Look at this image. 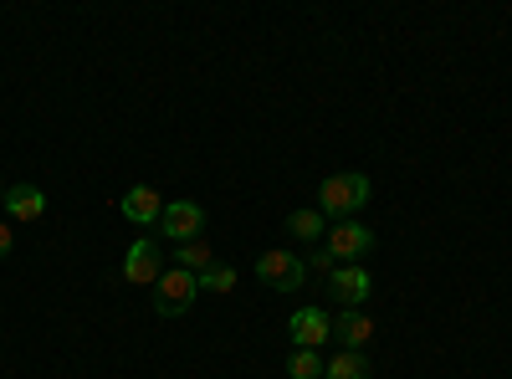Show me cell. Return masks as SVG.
Returning a JSON list of instances; mask_svg holds the SVG:
<instances>
[{
	"label": "cell",
	"instance_id": "18",
	"mask_svg": "<svg viewBox=\"0 0 512 379\" xmlns=\"http://www.w3.org/2000/svg\"><path fill=\"white\" fill-rule=\"evenodd\" d=\"M0 210H6V185H0Z\"/></svg>",
	"mask_w": 512,
	"mask_h": 379
},
{
	"label": "cell",
	"instance_id": "3",
	"mask_svg": "<svg viewBox=\"0 0 512 379\" xmlns=\"http://www.w3.org/2000/svg\"><path fill=\"white\" fill-rule=\"evenodd\" d=\"M200 292V277H190L185 267H164L159 282H154V313L159 318H180Z\"/></svg>",
	"mask_w": 512,
	"mask_h": 379
},
{
	"label": "cell",
	"instance_id": "10",
	"mask_svg": "<svg viewBox=\"0 0 512 379\" xmlns=\"http://www.w3.org/2000/svg\"><path fill=\"white\" fill-rule=\"evenodd\" d=\"M374 333H379V323L364 318V313H338V323H333L338 349H354V354H364V349L374 344Z\"/></svg>",
	"mask_w": 512,
	"mask_h": 379
},
{
	"label": "cell",
	"instance_id": "1",
	"mask_svg": "<svg viewBox=\"0 0 512 379\" xmlns=\"http://www.w3.org/2000/svg\"><path fill=\"white\" fill-rule=\"evenodd\" d=\"M359 205H369V175H328L318 185L323 221H354Z\"/></svg>",
	"mask_w": 512,
	"mask_h": 379
},
{
	"label": "cell",
	"instance_id": "16",
	"mask_svg": "<svg viewBox=\"0 0 512 379\" xmlns=\"http://www.w3.org/2000/svg\"><path fill=\"white\" fill-rule=\"evenodd\" d=\"M200 287H205V292H231V287H236V267H226V262L205 267V272H200Z\"/></svg>",
	"mask_w": 512,
	"mask_h": 379
},
{
	"label": "cell",
	"instance_id": "8",
	"mask_svg": "<svg viewBox=\"0 0 512 379\" xmlns=\"http://www.w3.org/2000/svg\"><path fill=\"white\" fill-rule=\"evenodd\" d=\"M287 333H292V349H323L333 339V318L323 308H297L287 318Z\"/></svg>",
	"mask_w": 512,
	"mask_h": 379
},
{
	"label": "cell",
	"instance_id": "7",
	"mask_svg": "<svg viewBox=\"0 0 512 379\" xmlns=\"http://www.w3.org/2000/svg\"><path fill=\"white\" fill-rule=\"evenodd\" d=\"M159 272H164V262H159V241H134L123 251V282L128 287H154L159 282Z\"/></svg>",
	"mask_w": 512,
	"mask_h": 379
},
{
	"label": "cell",
	"instance_id": "12",
	"mask_svg": "<svg viewBox=\"0 0 512 379\" xmlns=\"http://www.w3.org/2000/svg\"><path fill=\"white\" fill-rule=\"evenodd\" d=\"M323 231H328V221H323L318 205L292 210V216H287V236H292V241H323Z\"/></svg>",
	"mask_w": 512,
	"mask_h": 379
},
{
	"label": "cell",
	"instance_id": "9",
	"mask_svg": "<svg viewBox=\"0 0 512 379\" xmlns=\"http://www.w3.org/2000/svg\"><path fill=\"white\" fill-rule=\"evenodd\" d=\"M164 195L154 190V185H128L123 195H118V210H123V221H134V226H159V216H164Z\"/></svg>",
	"mask_w": 512,
	"mask_h": 379
},
{
	"label": "cell",
	"instance_id": "17",
	"mask_svg": "<svg viewBox=\"0 0 512 379\" xmlns=\"http://www.w3.org/2000/svg\"><path fill=\"white\" fill-rule=\"evenodd\" d=\"M11 246H16V236H11V221H0V262L11 257Z\"/></svg>",
	"mask_w": 512,
	"mask_h": 379
},
{
	"label": "cell",
	"instance_id": "14",
	"mask_svg": "<svg viewBox=\"0 0 512 379\" xmlns=\"http://www.w3.org/2000/svg\"><path fill=\"white\" fill-rule=\"evenodd\" d=\"M175 267H185L190 277H200L205 267H216V251H210L205 241H185V246H175Z\"/></svg>",
	"mask_w": 512,
	"mask_h": 379
},
{
	"label": "cell",
	"instance_id": "13",
	"mask_svg": "<svg viewBox=\"0 0 512 379\" xmlns=\"http://www.w3.org/2000/svg\"><path fill=\"white\" fill-rule=\"evenodd\" d=\"M323 379H369V359L354 354V349H338V354L323 364Z\"/></svg>",
	"mask_w": 512,
	"mask_h": 379
},
{
	"label": "cell",
	"instance_id": "2",
	"mask_svg": "<svg viewBox=\"0 0 512 379\" xmlns=\"http://www.w3.org/2000/svg\"><path fill=\"white\" fill-rule=\"evenodd\" d=\"M364 251H374V231L364 221H333L323 231V257L338 262V267H354Z\"/></svg>",
	"mask_w": 512,
	"mask_h": 379
},
{
	"label": "cell",
	"instance_id": "4",
	"mask_svg": "<svg viewBox=\"0 0 512 379\" xmlns=\"http://www.w3.org/2000/svg\"><path fill=\"white\" fill-rule=\"evenodd\" d=\"M256 277H262L272 292H297V287L308 282V262L297 257V251L272 246V251H262V257H256Z\"/></svg>",
	"mask_w": 512,
	"mask_h": 379
},
{
	"label": "cell",
	"instance_id": "11",
	"mask_svg": "<svg viewBox=\"0 0 512 379\" xmlns=\"http://www.w3.org/2000/svg\"><path fill=\"white\" fill-rule=\"evenodd\" d=\"M6 210H11V221L31 226V221L47 216V195H41L36 185H11V190H6Z\"/></svg>",
	"mask_w": 512,
	"mask_h": 379
},
{
	"label": "cell",
	"instance_id": "15",
	"mask_svg": "<svg viewBox=\"0 0 512 379\" xmlns=\"http://www.w3.org/2000/svg\"><path fill=\"white\" fill-rule=\"evenodd\" d=\"M287 379H323L318 349H292V354H287Z\"/></svg>",
	"mask_w": 512,
	"mask_h": 379
},
{
	"label": "cell",
	"instance_id": "5",
	"mask_svg": "<svg viewBox=\"0 0 512 379\" xmlns=\"http://www.w3.org/2000/svg\"><path fill=\"white\" fill-rule=\"evenodd\" d=\"M159 231H164L169 241H175V246L200 241V231H205V205H200V200H175V205H164Z\"/></svg>",
	"mask_w": 512,
	"mask_h": 379
},
{
	"label": "cell",
	"instance_id": "6",
	"mask_svg": "<svg viewBox=\"0 0 512 379\" xmlns=\"http://www.w3.org/2000/svg\"><path fill=\"white\" fill-rule=\"evenodd\" d=\"M328 292H333V303L344 308V313H359V308L369 303V292H374V277H369L364 267H333Z\"/></svg>",
	"mask_w": 512,
	"mask_h": 379
}]
</instances>
